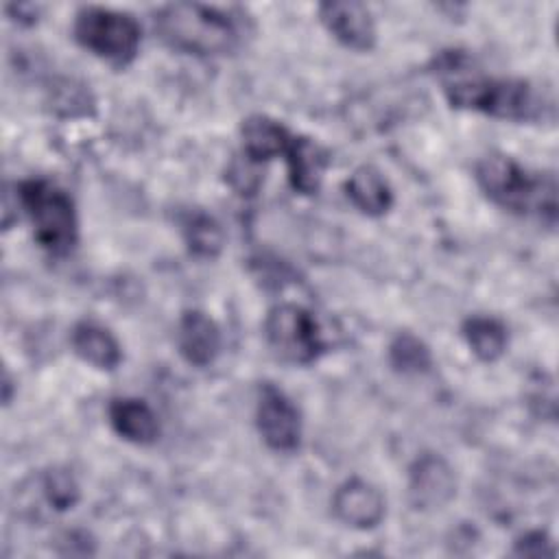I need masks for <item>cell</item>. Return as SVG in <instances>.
Listing matches in <instances>:
<instances>
[{
  "label": "cell",
  "instance_id": "obj_3",
  "mask_svg": "<svg viewBox=\"0 0 559 559\" xmlns=\"http://www.w3.org/2000/svg\"><path fill=\"white\" fill-rule=\"evenodd\" d=\"M155 31L170 48L197 55H227L238 46V28L223 11L199 2H173L155 11Z\"/></svg>",
  "mask_w": 559,
  "mask_h": 559
},
{
  "label": "cell",
  "instance_id": "obj_15",
  "mask_svg": "<svg viewBox=\"0 0 559 559\" xmlns=\"http://www.w3.org/2000/svg\"><path fill=\"white\" fill-rule=\"evenodd\" d=\"M70 343H72L74 354L96 369L111 371L122 360V349H120L116 336L107 328H103L94 321L76 323L72 328Z\"/></svg>",
  "mask_w": 559,
  "mask_h": 559
},
{
  "label": "cell",
  "instance_id": "obj_1",
  "mask_svg": "<svg viewBox=\"0 0 559 559\" xmlns=\"http://www.w3.org/2000/svg\"><path fill=\"white\" fill-rule=\"evenodd\" d=\"M432 68L448 103L456 109L483 111L511 122H531L544 118L552 107L528 81L487 76L461 50L439 52Z\"/></svg>",
  "mask_w": 559,
  "mask_h": 559
},
{
  "label": "cell",
  "instance_id": "obj_2",
  "mask_svg": "<svg viewBox=\"0 0 559 559\" xmlns=\"http://www.w3.org/2000/svg\"><path fill=\"white\" fill-rule=\"evenodd\" d=\"M476 181L502 210L520 216H537L539 221L555 225L557 183L552 175L531 173L515 159L491 153L476 164Z\"/></svg>",
  "mask_w": 559,
  "mask_h": 559
},
{
  "label": "cell",
  "instance_id": "obj_20",
  "mask_svg": "<svg viewBox=\"0 0 559 559\" xmlns=\"http://www.w3.org/2000/svg\"><path fill=\"white\" fill-rule=\"evenodd\" d=\"M44 493L46 500L57 509V511H68L79 502V485L74 476L68 469H50L44 476Z\"/></svg>",
  "mask_w": 559,
  "mask_h": 559
},
{
  "label": "cell",
  "instance_id": "obj_12",
  "mask_svg": "<svg viewBox=\"0 0 559 559\" xmlns=\"http://www.w3.org/2000/svg\"><path fill=\"white\" fill-rule=\"evenodd\" d=\"M245 157L253 164H264L280 155H286L293 142V133L277 120L255 114L242 120L240 127Z\"/></svg>",
  "mask_w": 559,
  "mask_h": 559
},
{
  "label": "cell",
  "instance_id": "obj_16",
  "mask_svg": "<svg viewBox=\"0 0 559 559\" xmlns=\"http://www.w3.org/2000/svg\"><path fill=\"white\" fill-rule=\"evenodd\" d=\"M347 199L367 216H382L393 205V192L376 166H358L345 181Z\"/></svg>",
  "mask_w": 559,
  "mask_h": 559
},
{
  "label": "cell",
  "instance_id": "obj_19",
  "mask_svg": "<svg viewBox=\"0 0 559 559\" xmlns=\"http://www.w3.org/2000/svg\"><path fill=\"white\" fill-rule=\"evenodd\" d=\"M389 362L395 371L415 376L430 369L432 356L428 345L421 338H417L411 332H402L389 345Z\"/></svg>",
  "mask_w": 559,
  "mask_h": 559
},
{
  "label": "cell",
  "instance_id": "obj_6",
  "mask_svg": "<svg viewBox=\"0 0 559 559\" xmlns=\"http://www.w3.org/2000/svg\"><path fill=\"white\" fill-rule=\"evenodd\" d=\"M264 336L271 349L293 365H310L325 349L317 319L297 304L271 308L264 321Z\"/></svg>",
  "mask_w": 559,
  "mask_h": 559
},
{
  "label": "cell",
  "instance_id": "obj_7",
  "mask_svg": "<svg viewBox=\"0 0 559 559\" xmlns=\"http://www.w3.org/2000/svg\"><path fill=\"white\" fill-rule=\"evenodd\" d=\"M255 426L264 443L277 452H293L301 441V415L284 391L262 384L255 404Z\"/></svg>",
  "mask_w": 559,
  "mask_h": 559
},
{
  "label": "cell",
  "instance_id": "obj_5",
  "mask_svg": "<svg viewBox=\"0 0 559 559\" xmlns=\"http://www.w3.org/2000/svg\"><path fill=\"white\" fill-rule=\"evenodd\" d=\"M74 39L87 52L114 66H127L140 48V24L131 13L105 7H83L72 26Z\"/></svg>",
  "mask_w": 559,
  "mask_h": 559
},
{
  "label": "cell",
  "instance_id": "obj_17",
  "mask_svg": "<svg viewBox=\"0 0 559 559\" xmlns=\"http://www.w3.org/2000/svg\"><path fill=\"white\" fill-rule=\"evenodd\" d=\"M463 336L469 349L485 362L498 360L507 349V328L493 317H467L463 321Z\"/></svg>",
  "mask_w": 559,
  "mask_h": 559
},
{
  "label": "cell",
  "instance_id": "obj_13",
  "mask_svg": "<svg viewBox=\"0 0 559 559\" xmlns=\"http://www.w3.org/2000/svg\"><path fill=\"white\" fill-rule=\"evenodd\" d=\"M109 424L124 441L148 445L159 437V421L153 408L138 397H118L109 404Z\"/></svg>",
  "mask_w": 559,
  "mask_h": 559
},
{
  "label": "cell",
  "instance_id": "obj_9",
  "mask_svg": "<svg viewBox=\"0 0 559 559\" xmlns=\"http://www.w3.org/2000/svg\"><path fill=\"white\" fill-rule=\"evenodd\" d=\"M332 509L343 524L367 531L382 522L384 498L371 483L362 478H349L334 491Z\"/></svg>",
  "mask_w": 559,
  "mask_h": 559
},
{
  "label": "cell",
  "instance_id": "obj_21",
  "mask_svg": "<svg viewBox=\"0 0 559 559\" xmlns=\"http://www.w3.org/2000/svg\"><path fill=\"white\" fill-rule=\"evenodd\" d=\"M515 555L546 557V555H555V548H552L550 537L544 531H528L522 537H518Z\"/></svg>",
  "mask_w": 559,
  "mask_h": 559
},
{
  "label": "cell",
  "instance_id": "obj_18",
  "mask_svg": "<svg viewBox=\"0 0 559 559\" xmlns=\"http://www.w3.org/2000/svg\"><path fill=\"white\" fill-rule=\"evenodd\" d=\"M181 231H183V240H186L190 253L197 255V258L212 260L223 249V242H225L223 229L203 210L188 212L183 223H181Z\"/></svg>",
  "mask_w": 559,
  "mask_h": 559
},
{
  "label": "cell",
  "instance_id": "obj_8",
  "mask_svg": "<svg viewBox=\"0 0 559 559\" xmlns=\"http://www.w3.org/2000/svg\"><path fill=\"white\" fill-rule=\"evenodd\" d=\"M319 20L338 39L352 50L367 52L376 46L378 33L376 22L367 4L356 0H332L319 4Z\"/></svg>",
  "mask_w": 559,
  "mask_h": 559
},
{
  "label": "cell",
  "instance_id": "obj_14",
  "mask_svg": "<svg viewBox=\"0 0 559 559\" xmlns=\"http://www.w3.org/2000/svg\"><path fill=\"white\" fill-rule=\"evenodd\" d=\"M288 164L290 186L301 194H314L321 186L323 173L328 168V153L310 138L295 135L288 153L284 155Z\"/></svg>",
  "mask_w": 559,
  "mask_h": 559
},
{
  "label": "cell",
  "instance_id": "obj_11",
  "mask_svg": "<svg viewBox=\"0 0 559 559\" xmlns=\"http://www.w3.org/2000/svg\"><path fill=\"white\" fill-rule=\"evenodd\" d=\"M223 345L221 330L212 317L201 310H186L177 325V347L186 362L207 367L216 360Z\"/></svg>",
  "mask_w": 559,
  "mask_h": 559
},
{
  "label": "cell",
  "instance_id": "obj_4",
  "mask_svg": "<svg viewBox=\"0 0 559 559\" xmlns=\"http://www.w3.org/2000/svg\"><path fill=\"white\" fill-rule=\"evenodd\" d=\"M17 199L41 249L52 255H66L74 249L79 240V218L74 201L66 190L48 179H24L17 186Z\"/></svg>",
  "mask_w": 559,
  "mask_h": 559
},
{
  "label": "cell",
  "instance_id": "obj_10",
  "mask_svg": "<svg viewBox=\"0 0 559 559\" xmlns=\"http://www.w3.org/2000/svg\"><path fill=\"white\" fill-rule=\"evenodd\" d=\"M456 480L452 467L437 454L419 456L408 474V493L417 509H439L452 500Z\"/></svg>",
  "mask_w": 559,
  "mask_h": 559
}]
</instances>
